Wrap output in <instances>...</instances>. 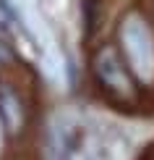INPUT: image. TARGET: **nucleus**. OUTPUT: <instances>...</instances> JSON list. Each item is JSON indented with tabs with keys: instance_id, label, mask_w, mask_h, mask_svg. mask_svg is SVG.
Masks as SVG:
<instances>
[{
	"instance_id": "nucleus-3",
	"label": "nucleus",
	"mask_w": 154,
	"mask_h": 160,
	"mask_svg": "<svg viewBox=\"0 0 154 160\" xmlns=\"http://www.w3.org/2000/svg\"><path fill=\"white\" fill-rule=\"evenodd\" d=\"M0 105H3V113H5V123H8L11 131H16V126L21 123V110H18V102L13 97L11 89H3L0 92Z\"/></svg>"
},
{
	"instance_id": "nucleus-1",
	"label": "nucleus",
	"mask_w": 154,
	"mask_h": 160,
	"mask_svg": "<svg viewBox=\"0 0 154 160\" xmlns=\"http://www.w3.org/2000/svg\"><path fill=\"white\" fill-rule=\"evenodd\" d=\"M120 37H123V48L128 52L131 66L144 79H149L154 74V39L149 26L131 13V16H125L123 26H120Z\"/></svg>"
},
{
	"instance_id": "nucleus-2",
	"label": "nucleus",
	"mask_w": 154,
	"mask_h": 160,
	"mask_svg": "<svg viewBox=\"0 0 154 160\" xmlns=\"http://www.w3.org/2000/svg\"><path fill=\"white\" fill-rule=\"evenodd\" d=\"M97 71L99 76L105 79L110 87H125V76H123V68H120L118 58L112 50H102L97 58Z\"/></svg>"
}]
</instances>
